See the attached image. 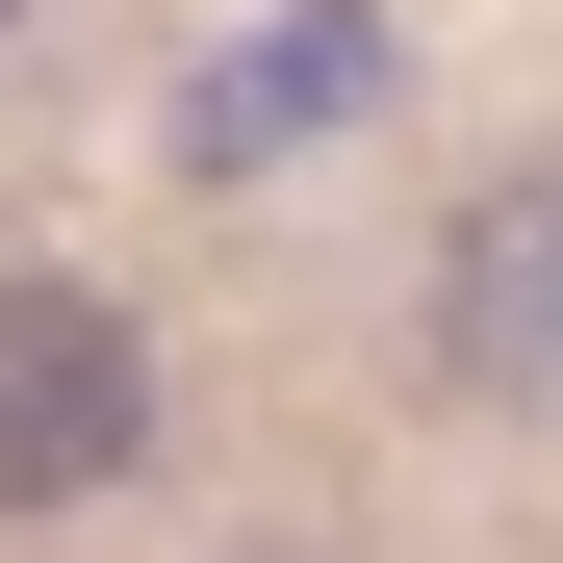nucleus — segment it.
<instances>
[{
	"mask_svg": "<svg viewBox=\"0 0 563 563\" xmlns=\"http://www.w3.org/2000/svg\"><path fill=\"white\" fill-rule=\"evenodd\" d=\"M154 461V358L103 282H0V512H77Z\"/></svg>",
	"mask_w": 563,
	"mask_h": 563,
	"instance_id": "1",
	"label": "nucleus"
},
{
	"mask_svg": "<svg viewBox=\"0 0 563 563\" xmlns=\"http://www.w3.org/2000/svg\"><path fill=\"white\" fill-rule=\"evenodd\" d=\"M435 358L487 410H563V179H461L435 231Z\"/></svg>",
	"mask_w": 563,
	"mask_h": 563,
	"instance_id": "2",
	"label": "nucleus"
}]
</instances>
